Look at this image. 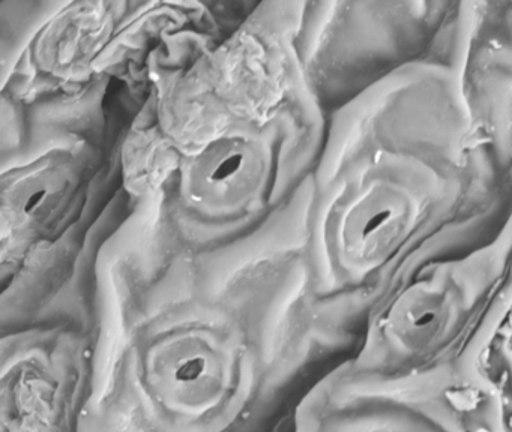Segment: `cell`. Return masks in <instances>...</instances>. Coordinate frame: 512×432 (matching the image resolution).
Segmentation results:
<instances>
[{"mask_svg": "<svg viewBox=\"0 0 512 432\" xmlns=\"http://www.w3.org/2000/svg\"><path fill=\"white\" fill-rule=\"evenodd\" d=\"M328 113L295 33L251 15L223 38L154 57L122 141V186L139 237L217 249L262 227L316 168Z\"/></svg>", "mask_w": 512, "mask_h": 432, "instance_id": "6da1fadb", "label": "cell"}, {"mask_svg": "<svg viewBox=\"0 0 512 432\" xmlns=\"http://www.w3.org/2000/svg\"><path fill=\"white\" fill-rule=\"evenodd\" d=\"M302 195V255L347 285L472 251L512 212L457 68L434 47L329 114Z\"/></svg>", "mask_w": 512, "mask_h": 432, "instance_id": "7a4b0ae2", "label": "cell"}, {"mask_svg": "<svg viewBox=\"0 0 512 432\" xmlns=\"http://www.w3.org/2000/svg\"><path fill=\"white\" fill-rule=\"evenodd\" d=\"M451 2L304 3L296 47L326 113L430 53Z\"/></svg>", "mask_w": 512, "mask_h": 432, "instance_id": "3957f363", "label": "cell"}, {"mask_svg": "<svg viewBox=\"0 0 512 432\" xmlns=\"http://www.w3.org/2000/svg\"><path fill=\"white\" fill-rule=\"evenodd\" d=\"M2 9V96L35 105L94 86L130 2L10 3ZM104 78V77H103Z\"/></svg>", "mask_w": 512, "mask_h": 432, "instance_id": "277c9868", "label": "cell"}, {"mask_svg": "<svg viewBox=\"0 0 512 432\" xmlns=\"http://www.w3.org/2000/svg\"><path fill=\"white\" fill-rule=\"evenodd\" d=\"M473 125L512 185V2L455 3L437 39Z\"/></svg>", "mask_w": 512, "mask_h": 432, "instance_id": "5b68a950", "label": "cell"}, {"mask_svg": "<svg viewBox=\"0 0 512 432\" xmlns=\"http://www.w3.org/2000/svg\"><path fill=\"white\" fill-rule=\"evenodd\" d=\"M37 366L26 365L17 369L11 386V429L16 432H46L52 428V386L43 375L35 374Z\"/></svg>", "mask_w": 512, "mask_h": 432, "instance_id": "8992f818", "label": "cell"}]
</instances>
